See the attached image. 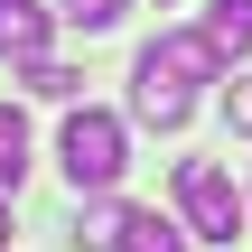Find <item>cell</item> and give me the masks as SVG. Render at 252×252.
I'll return each mask as SVG.
<instances>
[{
	"mask_svg": "<svg viewBox=\"0 0 252 252\" xmlns=\"http://www.w3.org/2000/svg\"><path fill=\"white\" fill-rule=\"evenodd\" d=\"M56 159H65V178H75V196H112L122 187V168H131V131L112 122V112H65V140H56Z\"/></svg>",
	"mask_w": 252,
	"mask_h": 252,
	"instance_id": "1",
	"label": "cell"
},
{
	"mask_svg": "<svg viewBox=\"0 0 252 252\" xmlns=\"http://www.w3.org/2000/svg\"><path fill=\"white\" fill-rule=\"evenodd\" d=\"M178 215L196 224V243H234L243 234V196L215 159H178Z\"/></svg>",
	"mask_w": 252,
	"mask_h": 252,
	"instance_id": "2",
	"label": "cell"
},
{
	"mask_svg": "<svg viewBox=\"0 0 252 252\" xmlns=\"http://www.w3.org/2000/svg\"><path fill=\"white\" fill-rule=\"evenodd\" d=\"M140 75H150V84L196 94V84H215V75H224V47H215L206 28H168L159 47H140Z\"/></svg>",
	"mask_w": 252,
	"mask_h": 252,
	"instance_id": "3",
	"label": "cell"
},
{
	"mask_svg": "<svg viewBox=\"0 0 252 252\" xmlns=\"http://www.w3.org/2000/svg\"><path fill=\"white\" fill-rule=\"evenodd\" d=\"M0 56L9 65L47 56V0H0Z\"/></svg>",
	"mask_w": 252,
	"mask_h": 252,
	"instance_id": "4",
	"label": "cell"
},
{
	"mask_svg": "<svg viewBox=\"0 0 252 252\" xmlns=\"http://www.w3.org/2000/svg\"><path fill=\"white\" fill-rule=\"evenodd\" d=\"M187 112H196V94H178V84H150V75H131V122H150V131H187Z\"/></svg>",
	"mask_w": 252,
	"mask_h": 252,
	"instance_id": "5",
	"label": "cell"
},
{
	"mask_svg": "<svg viewBox=\"0 0 252 252\" xmlns=\"http://www.w3.org/2000/svg\"><path fill=\"white\" fill-rule=\"evenodd\" d=\"M224 56H252V0H206V19H196Z\"/></svg>",
	"mask_w": 252,
	"mask_h": 252,
	"instance_id": "6",
	"label": "cell"
},
{
	"mask_svg": "<svg viewBox=\"0 0 252 252\" xmlns=\"http://www.w3.org/2000/svg\"><path fill=\"white\" fill-rule=\"evenodd\" d=\"M196 243V224H168V215H131L122 224V252H187Z\"/></svg>",
	"mask_w": 252,
	"mask_h": 252,
	"instance_id": "7",
	"label": "cell"
},
{
	"mask_svg": "<svg viewBox=\"0 0 252 252\" xmlns=\"http://www.w3.org/2000/svg\"><path fill=\"white\" fill-rule=\"evenodd\" d=\"M122 224H131V215H122V206H103V196H94V206H84V215H75V243H84V252H122Z\"/></svg>",
	"mask_w": 252,
	"mask_h": 252,
	"instance_id": "8",
	"label": "cell"
},
{
	"mask_svg": "<svg viewBox=\"0 0 252 252\" xmlns=\"http://www.w3.org/2000/svg\"><path fill=\"white\" fill-rule=\"evenodd\" d=\"M28 178V122H19V103H0V187H19Z\"/></svg>",
	"mask_w": 252,
	"mask_h": 252,
	"instance_id": "9",
	"label": "cell"
},
{
	"mask_svg": "<svg viewBox=\"0 0 252 252\" xmlns=\"http://www.w3.org/2000/svg\"><path fill=\"white\" fill-rule=\"evenodd\" d=\"M19 75H28V94H47V103H75V84H84V75H75V65H56V56H28Z\"/></svg>",
	"mask_w": 252,
	"mask_h": 252,
	"instance_id": "10",
	"label": "cell"
},
{
	"mask_svg": "<svg viewBox=\"0 0 252 252\" xmlns=\"http://www.w3.org/2000/svg\"><path fill=\"white\" fill-rule=\"evenodd\" d=\"M122 9H131V0H65L56 19H65V28H84V37H103V28H122Z\"/></svg>",
	"mask_w": 252,
	"mask_h": 252,
	"instance_id": "11",
	"label": "cell"
},
{
	"mask_svg": "<svg viewBox=\"0 0 252 252\" xmlns=\"http://www.w3.org/2000/svg\"><path fill=\"white\" fill-rule=\"evenodd\" d=\"M224 122H234V131H252V75H234V84H224Z\"/></svg>",
	"mask_w": 252,
	"mask_h": 252,
	"instance_id": "12",
	"label": "cell"
}]
</instances>
